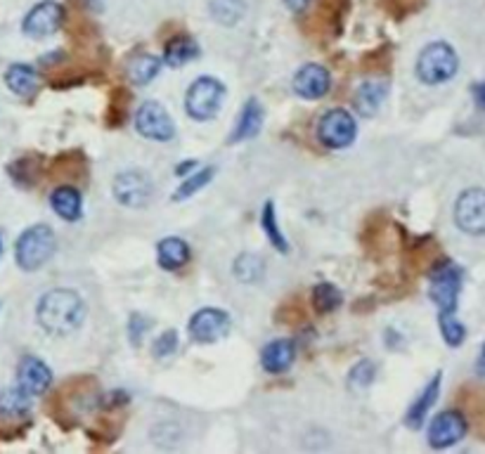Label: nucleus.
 Returning <instances> with one entry per match:
<instances>
[{"label": "nucleus", "mask_w": 485, "mask_h": 454, "mask_svg": "<svg viewBox=\"0 0 485 454\" xmlns=\"http://www.w3.org/2000/svg\"><path fill=\"white\" fill-rule=\"evenodd\" d=\"M35 318H38V325L43 327V331H47L50 337H69L86 319V303L76 291H47L38 301Z\"/></svg>", "instance_id": "1"}, {"label": "nucleus", "mask_w": 485, "mask_h": 454, "mask_svg": "<svg viewBox=\"0 0 485 454\" xmlns=\"http://www.w3.org/2000/svg\"><path fill=\"white\" fill-rule=\"evenodd\" d=\"M460 59L448 43H431L421 50L417 59V76L426 86H440L457 74Z\"/></svg>", "instance_id": "2"}, {"label": "nucleus", "mask_w": 485, "mask_h": 454, "mask_svg": "<svg viewBox=\"0 0 485 454\" xmlns=\"http://www.w3.org/2000/svg\"><path fill=\"white\" fill-rule=\"evenodd\" d=\"M55 232L47 225H34L17 239V266L22 270H38L53 258Z\"/></svg>", "instance_id": "3"}, {"label": "nucleus", "mask_w": 485, "mask_h": 454, "mask_svg": "<svg viewBox=\"0 0 485 454\" xmlns=\"http://www.w3.org/2000/svg\"><path fill=\"white\" fill-rule=\"evenodd\" d=\"M461 270L452 263V260H443L433 266L431 275H429V296L436 303L440 313H450L457 310V296L461 289Z\"/></svg>", "instance_id": "4"}, {"label": "nucleus", "mask_w": 485, "mask_h": 454, "mask_svg": "<svg viewBox=\"0 0 485 454\" xmlns=\"http://www.w3.org/2000/svg\"><path fill=\"white\" fill-rule=\"evenodd\" d=\"M223 83L211 76H204L189 86L185 109L195 121H208L218 114L220 105H223Z\"/></svg>", "instance_id": "5"}, {"label": "nucleus", "mask_w": 485, "mask_h": 454, "mask_svg": "<svg viewBox=\"0 0 485 454\" xmlns=\"http://www.w3.org/2000/svg\"><path fill=\"white\" fill-rule=\"evenodd\" d=\"M355 118L346 109H329L325 116L319 118L318 137L327 149H343L353 145L355 140Z\"/></svg>", "instance_id": "6"}, {"label": "nucleus", "mask_w": 485, "mask_h": 454, "mask_svg": "<svg viewBox=\"0 0 485 454\" xmlns=\"http://www.w3.org/2000/svg\"><path fill=\"white\" fill-rule=\"evenodd\" d=\"M114 197H116L118 204H124L128 208L147 207L154 197L152 177L140 171L118 173L116 180H114Z\"/></svg>", "instance_id": "7"}, {"label": "nucleus", "mask_w": 485, "mask_h": 454, "mask_svg": "<svg viewBox=\"0 0 485 454\" xmlns=\"http://www.w3.org/2000/svg\"><path fill=\"white\" fill-rule=\"evenodd\" d=\"M136 128L142 137L154 142H168L176 136V124L159 102H145L137 109Z\"/></svg>", "instance_id": "8"}, {"label": "nucleus", "mask_w": 485, "mask_h": 454, "mask_svg": "<svg viewBox=\"0 0 485 454\" xmlns=\"http://www.w3.org/2000/svg\"><path fill=\"white\" fill-rule=\"evenodd\" d=\"M455 220L461 232L480 237L485 232V195L480 187L467 189L457 199Z\"/></svg>", "instance_id": "9"}, {"label": "nucleus", "mask_w": 485, "mask_h": 454, "mask_svg": "<svg viewBox=\"0 0 485 454\" xmlns=\"http://www.w3.org/2000/svg\"><path fill=\"white\" fill-rule=\"evenodd\" d=\"M62 22H65V7L55 0H43L24 17L22 29L31 38H45V35L55 34L62 26Z\"/></svg>", "instance_id": "10"}, {"label": "nucleus", "mask_w": 485, "mask_h": 454, "mask_svg": "<svg viewBox=\"0 0 485 454\" xmlns=\"http://www.w3.org/2000/svg\"><path fill=\"white\" fill-rule=\"evenodd\" d=\"M230 331V318L223 310L204 308L189 319V337L197 343H216Z\"/></svg>", "instance_id": "11"}, {"label": "nucleus", "mask_w": 485, "mask_h": 454, "mask_svg": "<svg viewBox=\"0 0 485 454\" xmlns=\"http://www.w3.org/2000/svg\"><path fill=\"white\" fill-rule=\"evenodd\" d=\"M467 431L469 424L460 412L438 414L436 419L431 421V426H429V445L433 449L452 448V445H457L461 438L467 436Z\"/></svg>", "instance_id": "12"}, {"label": "nucleus", "mask_w": 485, "mask_h": 454, "mask_svg": "<svg viewBox=\"0 0 485 454\" xmlns=\"http://www.w3.org/2000/svg\"><path fill=\"white\" fill-rule=\"evenodd\" d=\"M329 88L331 76L322 65L301 66L294 76V90L296 95H301L303 100H319L329 93Z\"/></svg>", "instance_id": "13"}, {"label": "nucleus", "mask_w": 485, "mask_h": 454, "mask_svg": "<svg viewBox=\"0 0 485 454\" xmlns=\"http://www.w3.org/2000/svg\"><path fill=\"white\" fill-rule=\"evenodd\" d=\"M19 388L26 390L29 396H43L53 384V372L38 358H24L17 367Z\"/></svg>", "instance_id": "14"}, {"label": "nucleus", "mask_w": 485, "mask_h": 454, "mask_svg": "<svg viewBox=\"0 0 485 454\" xmlns=\"http://www.w3.org/2000/svg\"><path fill=\"white\" fill-rule=\"evenodd\" d=\"M296 358V346L289 338H278V341H270L260 353V365L263 369L270 374H284L294 365Z\"/></svg>", "instance_id": "15"}, {"label": "nucleus", "mask_w": 485, "mask_h": 454, "mask_svg": "<svg viewBox=\"0 0 485 454\" xmlns=\"http://www.w3.org/2000/svg\"><path fill=\"white\" fill-rule=\"evenodd\" d=\"M438 393H440V374H436V377L426 384V388L421 390V396L417 398L412 408L408 409V419H405V424H408L409 429H421V426H424L426 417H429V409L436 405Z\"/></svg>", "instance_id": "16"}, {"label": "nucleus", "mask_w": 485, "mask_h": 454, "mask_svg": "<svg viewBox=\"0 0 485 454\" xmlns=\"http://www.w3.org/2000/svg\"><path fill=\"white\" fill-rule=\"evenodd\" d=\"M260 126H263V106H260L256 100H248L247 105H244L239 118H237L235 133H232L230 142L251 140V137L258 136Z\"/></svg>", "instance_id": "17"}, {"label": "nucleus", "mask_w": 485, "mask_h": 454, "mask_svg": "<svg viewBox=\"0 0 485 454\" xmlns=\"http://www.w3.org/2000/svg\"><path fill=\"white\" fill-rule=\"evenodd\" d=\"M5 83L7 88L12 90L19 97H31V95L38 93V86H41V78L35 74L31 66L26 65H12L5 71Z\"/></svg>", "instance_id": "18"}, {"label": "nucleus", "mask_w": 485, "mask_h": 454, "mask_svg": "<svg viewBox=\"0 0 485 454\" xmlns=\"http://www.w3.org/2000/svg\"><path fill=\"white\" fill-rule=\"evenodd\" d=\"M157 258L164 270H177L189 260V247L187 242L177 239V237H166L157 247Z\"/></svg>", "instance_id": "19"}, {"label": "nucleus", "mask_w": 485, "mask_h": 454, "mask_svg": "<svg viewBox=\"0 0 485 454\" xmlns=\"http://www.w3.org/2000/svg\"><path fill=\"white\" fill-rule=\"evenodd\" d=\"M386 97V83L384 81H367L362 83L358 93H355V109L362 116H372L377 114V109L381 106Z\"/></svg>", "instance_id": "20"}, {"label": "nucleus", "mask_w": 485, "mask_h": 454, "mask_svg": "<svg viewBox=\"0 0 485 454\" xmlns=\"http://www.w3.org/2000/svg\"><path fill=\"white\" fill-rule=\"evenodd\" d=\"M31 412V396L22 388L0 393V419H24Z\"/></svg>", "instance_id": "21"}, {"label": "nucleus", "mask_w": 485, "mask_h": 454, "mask_svg": "<svg viewBox=\"0 0 485 454\" xmlns=\"http://www.w3.org/2000/svg\"><path fill=\"white\" fill-rule=\"evenodd\" d=\"M50 204H53L55 213L65 220H78L81 218V192L76 187H57L50 195Z\"/></svg>", "instance_id": "22"}, {"label": "nucleus", "mask_w": 485, "mask_h": 454, "mask_svg": "<svg viewBox=\"0 0 485 454\" xmlns=\"http://www.w3.org/2000/svg\"><path fill=\"white\" fill-rule=\"evenodd\" d=\"M197 55H199V45L189 35H177V38H171L168 45H166L164 62L168 66H183L187 62H192Z\"/></svg>", "instance_id": "23"}, {"label": "nucleus", "mask_w": 485, "mask_h": 454, "mask_svg": "<svg viewBox=\"0 0 485 454\" xmlns=\"http://www.w3.org/2000/svg\"><path fill=\"white\" fill-rule=\"evenodd\" d=\"M161 59L154 55H137L128 62V78L136 86H145V83L154 81V76L159 74Z\"/></svg>", "instance_id": "24"}, {"label": "nucleus", "mask_w": 485, "mask_h": 454, "mask_svg": "<svg viewBox=\"0 0 485 454\" xmlns=\"http://www.w3.org/2000/svg\"><path fill=\"white\" fill-rule=\"evenodd\" d=\"M266 275V263L256 254H242L235 260V277L244 284H256Z\"/></svg>", "instance_id": "25"}, {"label": "nucleus", "mask_w": 485, "mask_h": 454, "mask_svg": "<svg viewBox=\"0 0 485 454\" xmlns=\"http://www.w3.org/2000/svg\"><path fill=\"white\" fill-rule=\"evenodd\" d=\"M310 298H313V306L319 315L334 313V310H337L343 301L341 291H338L337 287L329 282H319L313 289V296H310Z\"/></svg>", "instance_id": "26"}, {"label": "nucleus", "mask_w": 485, "mask_h": 454, "mask_svg": "<svg viewBox=\"0 0 485 454\" xmlns=\"http://www.w3.org/2000/svg\"><path fill=\"white\" fill-rule=\"evenodd\" d=\"M244 12H247L244 0H211L213 19L220 24H227V26L239 22L244 17Z\"/></svg>", "instance_id": "27"}, {"label": "nucleus", "mask_w": 485, "mask_h": 454, "mask_svg": "<svg viewBox=\"0 0 485 454\" xmlns=\"http://www.w3.org/2000/svg\"><path fill=\"white\" fill-rule=\"evenodd\" d=\"M213 176H216V168H213V166H208V168H201L199 173H195V176L189 177V180H185V183L177 187V192L173 195V199L176 201L189 199V197L197 195L201 187H207V185L211 183Z\"/></svg>", "instance_id": "28"}, {"label": "nucleus", "mask_w": 485, "mask_h": 454, "mask_svg": "<svg viewBox=\"0 0 485 454\" xmlns=\"http://www.w3.org/2000/svg\"><path fill=\"white\" fill-rule=\"evenodd\" d=\"M440 334H443L445 343L455 346V348L461 341H464L467 329H464V325L457 319L455 310H450V313H440Z\"/></svg>", "instance_id": "29"}, {"label": "nucleus", "mask_w": 485, "mask_h": 454, "mask_svg": "<svg viewBox=\"0 0 485 454\" xmlns=\"http://www.w3.org/2000/svg\"><path fill=\"white\" fill-rule=\"evenodd\" d=\"M260 225H263V230H266L268 239H270L279 251H287V239L279 232L278 225V216H275V207H272V201H268L266 207H263V216H260Z\"/></svg>", "instance_id": "30"}, {"label": "nucleus", "mask_w": 485, "mask_h": 454, "mask_svg": "<svg viewBox=\"0 0 485 454\" xmlns=\"http://www.w3.org/2000/svg\"><path fill=\"white\" fill-rule=\"evenodd\" d=\"M374 374H377V367H374V362L360 360L358 365L353 367V369H350V374H349L350 386H353V388H367V386L374 381Z\"/></svg>", "instance_id": "31"}, {"label": "nucleus", "mask_w": 485, "mask_h": 454, "mask_svg": "<svg viewBox=\"0 0 485 454\" xmlns=\"http://www.w3.org/2000/svg\"><path fill=\"white\" fill-rule=\"evenodd\" d=\"M176 348H177V331L168 329V331H164L157 341H154L152 355L154 358H159V360H164V358L176 353Z\"/></svg>", "instance_id": "32"}, {"label": "nucleus", "mask_w": 485, "mask_h": 454, "mask_svg": "<svg viewBox=\"0 0 485 454\" xmlns=\"http://www.w3.org/2000/svg\"><path fill=\"white\" fill-rule=\"evenodd\" d=\"M149 327H152V322H149V319H145L142 315H133V318H130V322H128L130 341L137 346V343L142 341V337H145V334L149 331Z\"/></svg>", "instance_id": "33"}, {"label": "nucleus", "mask_w": 485, "mask_h": 454, "mask_svg": "<svg viewBox=\"0 0 485 454\" xmlns=\"http://www.w3.org/2000/svg\"><path fill=\"white\" fill-rule=\"evenodd\" d=\"M313 0H284V5L289 7L291 12H303Z\"/></svg>", "instance_id": "34"}, {"label": "nucleus", "mask_w": 485, "mask_h": 454, "mask_svg": "<svg viewBox=\"0 0 485 454\" xmlns=\"http://www.w3.org/2000/svg\"><path fill=\"white\" fill-rule=\"evenodd\" d=\"M0 254H3V242H0Z\"/></svg>", "instance_id": "35"}]
</instances>
